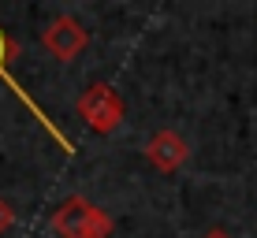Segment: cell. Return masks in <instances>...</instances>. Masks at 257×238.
I'll return each mask as SVG.
<instances>
[{
  "instance_id": "cell-2",
  "label": "cell",
  "mask_w": 257,
  "mask_h": 238,
  "mask_svg": "<svg viewBox=\"0 0 257 238\" xmlns=\"http://www.w3.org/2000/svg\"><path fill=\"white\" fill-rule=\"evenodd\" d=\"M75 108H78V116H82V123L90 130H97V134H112V130L123 123V116H127L123 97L112 90L108 82H93L90 90L78 97Z\"/></svg>"
},
{
  "instance_id": "cell-1",
  "label": "cell",
  "mask_w": 257,
  "mask_h": 238,
  "mask_svg": "<svg viewBox=\"0 0 257 238\" xmlns=\"http://www.w3.org/2000/svg\"><path fill=\"white\" fill-rule=\"evenodd\" d=\"M49 227H52L56 238H108L112 234V216L86 197H67L52 212Z\"/></svg>"
},
{
  "instance_id": "cell-4",
  "label": "cell",
  "mask_w": 257,
  "mask_h": 238,
  "mask_svg": "<svg viewBox=\"0 0 257 238\" xmlns=\"http://www.w3.org/2000/svg\"><path fill=\"white\" fill-rule=\"evenodd\" d=\"M15 56H19V45H15V38H12V34L4 30V26H0V82H4L8 90H12V93H15V97H19V101L26 104V108H30V116L38 119L41 127H45L49 134H52V138H56V142H60V149H67V153H71V138H67L64 130H60L56 123H52V119L45 116V112H41V104L34 101V97H30V93H26L23 86H19V82L12 78V60H15Z\"/></svg>"
},
{
  "instance_id": "cell-6",
  "label": "cell",
  "mask_w": 257,
  "mask_h": 238,
  "mask_svg": "<svg viewBox=\"0 0 257 238\" xmlns=\"http://www.w3.org/2000/svg\"><path fill=\"white\" fill-rule=\"evenodd\" d=\"M12 223H15V208L8 205L4 197H0V234H8V231H12Z\"/></svg>"
},
{
  "instance_id": "cell-5",
  "label": "cell",
  "mask_w": 257,
  "mask_h": 238,
  "mask_svg": "<svg viewBox=\"0 0 257 238\" xmlns=\"http://www.w3.org/2000/svg\"><path fill=\"white\" fill-rule=\"evenodd\" d=\"M142 153H146V160L153 164L157 171H179V167L190 160V142L183 134H175V130H157Z\"/></svg>"
},
{
  "instance_id": "cell-3",
  "label": "cell",
  "mask_w": 257,
  "mask_h": 238,
  "mask_svg": "<svg viewBox=\"0 0 257 238\" xmlns=\"http://www.w3.org/2000/svg\"><path fill=\"white\" fill-rule=\"evenodd\" d=\"M41 45H45L49 56H56L60 64H71L78 60L90 45V30L75 19V15H56L45 30H41Z\"/></svg>"
},
{
  "instance_id": "cell-7",
  "label": "cell",
  "mask_w": 257,
  "mask_h": 238,
  "mask_svg": "<svg viewBox=\"0 0 257 238\" xmlns=\"http://www.w3.org/2000/svg\"><path fill=\"white\" fill-rule=\"evenodd\" d=\"M201 238H231V234H227V231H220V227H216V231H205Z\"/></svg>"
}]
</instances>
